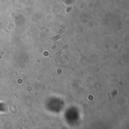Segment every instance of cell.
<instances>
[{"label": "cell", "instance_id": "6da1fadb", "mask_svg": "<svg viewBox=\"0 0 129 129\" xmlns=\"http://www.w3.org/2000/svg\"><path fill=\"white\" fill-rule=\"evenodd\" d=\"M5 105L3 103H0V112H3L5 110Z\"/></svg>", "mask_w": 129, "mask_h": 129}]
</instances>
